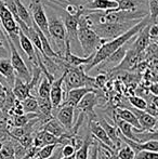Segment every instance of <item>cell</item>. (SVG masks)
<instances>
[{
  "label": "cell",
  "mask_w": 158,
  "mask_h": 159,
  "mask_svg": "<svg viewBox=\"0 0 158 159\" xmlns=\"http://www.w3.org/2000/svg\"><path fill=\"white\" fill-rule=\"evenodd\" d=\"M11 89H12V92L16 98V100L19 101H23L24 98L30 95V88L28 86V82L23 81L16 76H15L14 82H13V86Z\"/></svg>",
  "instance_id": "obj_15"
},
{
  "label": "cell",
  "mask_w": 158,
  "mask_h": 159,
  "mask_svg": "<svg viewBox=\"0 0 158 159\" xmlns=\"http://www.w3.org/2000/svg\"><path fill=\"white\" fill-rule=\"evenodd\" d=\"M129 103L132 105L134 108L141 109V111H145L146 106H147V103L144 100L143 98L138 95H131L129 96Z\"/></svg>",
  "instance_id": "obj_28"
},
{
  "label": "cell",
  "mask_w": 158,
  "mask_h": 159,
  "mask_svg": "<svg viewBox=\"0 0 158 159\" xmlns=\"http://www.w3.org/2000/svg\"><path fill=\"white\" fill-rule=\"evenodd\" d=\"M111 159H120V158L117 155H115V156H112V157H111Z\"/></svg>",
  "instance_id": "obj_42"
},
{
  "label": "cell",
  "mask_w": 158,
  "mask_h": 159,
  "mask_svg": "<svg viewBox=\"0 0 158 159\" xmlns=\"http://www.w3.org/2000/svg\"><path fill=\"white\" fill-rule=\"evenodd\" d=\"M28 11L30 13L33 22L38 26L39 30L46 35V37L50 41L51 39L48 30V19H47V14L44 12V7L42 6V2L40 0H30Z\"/></svg>",
  "instance_id": "obj_7"
},
{
  "label": "cell",
  "mask_w": 158,
  "mask_h": 159,
  "mask_svg": "<svg viewBox=\"0 0 158 159\" xmlns=\"http://www.w3.org/2000/svg\"><path fill=\"white\" fill-rule=\"evenodd\" d=\"M3 118V113H2V111L0 109V119H2Z\"/></svg>",
  "instance_id": "obj_43"
},
{
  "label": "cell",
  "mask_w": 158,
  "mask_h": 159,
  "mask_svg": "<svg viewBox=\"0 0 158 159\" xmlns=\"http://www.w3.org/2000/svg\"><path fill=\"white\" fill-rule=\"evenodd\" d=\"M145 111L150 114V115H152L153 117L157 118V115H158V104H156V103H154V102H151L150 105L147 104V106H146Z\"/></svg>",
  "instance_id": "obj_36"
},
{
  "label": "cell",
  "mask_w": 158,
  "mask_h": 159,
  "mask_svg": "<svg viewBox=\"0 0 158 159\" xmlns=\"http://www.w3.org/2000/svg\"><path fill=\"white\" fill-rule=\"evenodd\" d=\"M148 24H151L150 17H148V15H146L144 19H142L141 21H139L137 24H134V25H133L130 30H127L126 33L121 34L118 37L114 38V39L110 40V41L104 42L103 44H101V47L95 51L94 57H93L91 63L86 65V68H84V70L90 71L92 68H94L97 64H100L102 61H104L106 57H108L112 53H114L117 49H119L120 47L126 44L129 40L132 39L142 28H144L146 25H148Z\"/></svg>",
  "instance_id": "obj_1"
},
{
  "label": "cell",
  "mask_w": 158,
  "mask_h": 159,
  "mask_svg": "<svg viewBox=\"0 0 158 159\" xmlns=\"http://www.w3.org/2000/svg\"><path fill=\"white\" fill-rule=\"evenodd\" d=\"M117 120V129H118V131L120 133L122 134V135H124L126 138L130 139V140L132 141H135V142H139L138 141V139L135 138V134L134 132H133V127L131 126L130 124H128V122L124 121V120L119 119V118H116Z\"/></svg>",
  "instance_id": "obj_20"
},
{
  "label": "cell",
  "mask_w": 158,
  "mask_h": 159,
  "mask_svg": "<svg viewBox=\"0 0 158 159\" xmlns=\"http://www.w3.org/2000/svg\"><path fill=\"white\" fill-rule=\"evenodd\" d=\"M132 111L135 115V117H137L142 130H145V131H156L157 118L153 117L152 115L146 113L145 111H141V109L132 108Z\"/></svg>",
  "instance_id": "obj_11"
},
{
  "label": "cell",
  "mask_w": 158,
  "mask_h": 159,
  "mask_svg": "<svg viewBox=\"0 0 158 159\" xmlns=\"http://www.w3.org/2000/svg\"><path fill=\"white\" fill-rule=\"evenodd\" d=\"M150 92L152 93L153 95H158V84L156 82H154V84H150Z\"/></svg>",
  "instance_id": "obj_39"
},
{
  "label": "cell",
  "mask_w": 158,
  "mask_h": 159,
  "mask_svg": "<svg viewBox=\"0 0 158 159\" xmlns=\"http://www.w3.org/2000/svg\"><path fill=\"white\" fill-rule=\"evenodd\" d=\"M148 37L152 41H157V38H158V26L157 24H150L148 26Z\"/></svg>",
  "instance_id": "obj_34"
},
{
  "label": "cell",
  "mask_w": 158,
  "mask_h": 159,
  "mask_svg": "<svg viewBox=\"0 0 158 159\" xmlns=\"http://www.w3.org/2000/svg\"><path fill=\"white\" fill-rule=\"evenodd\" d=\"M90 145H91L90 139H86V141H84L82 144L75 151L74 158L75 159H88Z\"/></svg>",
  "instance_id": "obj_26"
},
{
  "label": "cell",
  "mask_w": 158,
  "mask_h": 159,
  "mask_svg": "<svg viewBox=\"0 0 158 159\" xmlns=\"http://www.w3.org/2000/svg\"><path fill=\"white\" fill-rule=\"evenodd\" d=\"M0 40L4 43V46L9 49V46H8V41H7V37H6V33H4L3 28H2L1 24H0Z\"/></svg>",
  "instance_id": "obj_38"
},
{
  "label": "cell",
  "mask_w": 158,
  "mask_h": 159,
  "mask_svg": "<svg viewBox=\"0 0 158 159\" xmlns=\"http://www.w3.org/2000/svg\"><path fill=\"white\" fill-rule=\"evenodd\" d=\"M7 37V41H8V46H9V51L11 53V64L12 67L14 69L15 76L19 77L20 79H22L25 82H29L32 79V71L30 69L27 67L25 61H24L22 54L19 52V49L15 47V44L12 42V40L8 37V35L6 34Z\"/></svg>",
  "instance_id": "obj_6"
},
{
  "label": "cell",
  "mask_w": 158,
  "mask_h": 159,
  "mask_svg": "<svg viewBox=\"0 0 158 159\" xmlns=\"http://www.w3.org/2000/svg\"><path fill=\"white\" fill-rule=\"evenodd\" d=\"M90 24L91 22L88 19V16L82 13L78 22L77 38H78L80 48H81V52L84 57L95 53V51L101 47V44L105 42L93 32V30L90 27Z\"/></svg>",
  "instance_id": "obj_2"
},
{
  "label": "cell",
  "mask_w": 158,
  "mask_h": 159,
  "mask_svg": "<svg viewBox=\"0 0 158 159\" xmlns=\"http://www.w3.org/2000/svg\"><path fill=\"white\" fill-rule=\"evenodd\" d=\"M115 1L118 6L114 10H133L138 9V7L143 3L144 0H115Z\"/></svg>",
  "instance_id": "obj_24"
},
{
  "label": "cell",
  "mask_w": 158,
  "mask_h": 159,
  "mask_svg": "<svg viewBox=\"0 0 158 159\" xmlns=\"http://www.w3.org/2000/svg\"><path fill=\"white\" fill-rule=\"evenodd\" d=\"M63 80H64V73L60 78L54 79L51 82L50 95H49V98H50L51 104H52L53 108H57L62 104V102H63L64 93H63V88H62Z\"/></svg>",
  "instance_id": "obj_10"
},
{
  "label": "cell",
  "mask_w": 158,
  "mask_h": 159,
  "mask_svg": "<svg viewBox=\"0 0 158 159\" xmlns=\"http://www.w3.org/2000/svg\"><path fill=\"white\" fill-rule=\"evenodd\" d=\"M117 2L115 0H89L84 6V10L94 11H107L117 8Z\"/></svg>",
  "instance_id": "obj_14"
},
{
  "label": "cell",
  "mask_w": 158,
  "mask_h": 159,
  "mask_svg": "<svg viewBox=\"0 0 158 159\" xmlns=\"http://www.w3.org/2000/svg\"><path fill=\"white\" fill-rule=\"evenodd\" d=\"M37 103H38V109L39 113L42 114L46 117H49L52 113V104H51L50 98H36Z\"/></svg>",
  "instance_id": "obj_25"
},
{
  "label": "cell",
  "mask_w": 158,
  "mask_h": 159,
  "mask_svg": "<svg viewBox=\"0 0 158 159\" xmlns=\"http://www.w3.org/2000/svg\"><path fill=\"white\" fill-rule=\"evenodd\" d=\"M35 158H36V157H28V156H25V158H23V159H35Z\"/></svg>",
  "instance_id": "obj_44"
},
{
  "label": "cell",
  "mask_w": 158,
  "mask_h": 159,
  "mask_svg": "<svg viewBox=\"0 0 158 159\" xmlns=\"http://www.w3.org/2000/svg\"><path fill=\"white\" fill-rule=\"evenodd\" d=\"M60 144H46L40 147L37 152V158L38 159H49L53 155Z\"/></svg>",
  "instance_id": "obj_23"
},
{
  "label": "cell",
  "mask_w": 158,
  "mask_h": 159,
  "mask_svg": "<svg viewBox=\"0 0 158 159\" xmlns=\"http://www.w3.org/2000/svg\"><path fill=\"white\" fill-rule=\"evenodd\" d=\"M0 76L6 79L8 87L12 88L15 79V73L10 59H0Z\"/></svg>",
  "instance_id": "obj_16"
},
{
  "label": "cell",
  "mask_w": 158,
  "mask_h": 159,
  "mask_svg": "<svg viewBox=\"0 0 158 159\" xmlns=\"http://www.w3.org/2000/svg\"><path fill=\"white\" fill-rule=\"evenodd\" d=\"M90 130H91V133L94 138H97L100 142L103 143V145L107 146L108 148H111L112 151H116L115 148V145L114 143L112 142V140L110 139V136L107 135L106 131L103 129V127L99 124V122H95V121H90Z\"/></svg>",
  "instance_id": "obj_12"
},
{
  "label": "cell",
  "mask_w": 158,
  "mask_h": 159,
  "mask_svg": "<svg viewBox=\"0 0 158 159\" xmlns=\"http://www.w3.org/2000/svg\"><path fill=\"white\" fill-rule=\"evenodd\" d=\"M60 109L56 114V120L62 125L65 130L72 132L73 129V122H74V116H75V109L73 106L70 105H60Z\"/></svg>",
  "instance_id": "obj_9"
},
{
  "label": "cell",
  "mask_w": 158,
  "mask_h": 159,
  "mask_svg": "<svg viewBox=\"0 0 158 159\" xmlns=\"http://www.w3.org/2000/svg\"><path fill=\"white\" fill-rule=\"evenodd\" d=\"M106 81H107L106 74H99L97 77H94L95 88H103V87L105 86Z\"/></svg>",
  "instance_id": "obj_35"
},
{
  "label": "cell",
  "mask_w": 158,
  "mask_h": 159,
  "mask_svg": "<svg viewBox=\"0 0 158 159\" xmlns=\"http://www.w3.org/2000/svg\"><path fill=\"white\" fill-rule=\"evenodd\" d=\"M9 133L11 134V136H12L13 139L20 141L26 135V129L24 127H14L13 126V127H11Z\"/></svg>",
  "instance_id": "obj_31"
},
{
  "label": "cell",
  "mask_w": 158,
  "mask_h": 159,
  "mask_svg": "<svg viewBox=\"0 0 158 159\" xmlns=\"http://www.w3.org/2000/svg\"><path fill=\"white\" fill-rule=\"evenodd\" d=\"M9 53H10L9 49L7 48V47L4 46L3 42L0 40V59H8Z\"/></svg>",
  "instance_id": "obj_37"
},
{
  "label": "cell",
  "mask_w": 158,
  "mask_h": 159,
  "mask_svg": "<svg viewBox=\"0 0 158 159\" xmlns=\"http://www.w3.org/2000/svg\"><path fill=\"white\" fill-rule=\"evenodd\" d=\"M4 101H6V96H2L0 95V109L2 111V107L4 105Z\"/></svg>",
  "instance_id": "obj_41"
},
{
  "label": "cell",
  "mask_w": 158,
  "mask_h": 159,
  "mask_svg": "<svg viewBox=\"0 0 158 159\" xmlns=\"http://www.w3.org/2000/svg\"><path fill=\"white\" fill-rule=\"evenodd\" d=\"M6 88L7 87H4L3 84H1V81H0V95L6 96Z\"/></svg>",
  "instance_id": "obj_40"
},
{
  "label": "cell",
  "mask_w": 158,
  "mask_h": 159,
  "mask_svg": "<svg viewBox=\"0 0 158 159\" xmlns=\"http://www.w3.org/2000/svg\"><path fill=\"white\" fill-rule=\"evenodd\" d=\"M117 153H118L117 156H118L120 159H133L134 158V155H135L134 151L127 144L124 145V146L120 147Z\"/></svg>",
  "instance_id": "obj_30"
},
{
  "label": "cell",
  "mask_w": 158,
  "mask_h": 159,
  "mask_svg": "<svg viewBox=\"0 0 158 159\" xmlns=\"http://www.w3.org/2000/svg\"><path fill=\"white\" fill-rule=\"evenodd\" d=\"M133 25L134 22H122V23L105 22V23H92L90 24V27L101 39L106 42L126 33Z\"/></svg>",
  "instance_id": "obj_5"
},
{
  "label": "cell",
  "mask_w": 158,
  "mask_h": 159,
  "mask_svg": "<svg viewBox=\"0 0 158 159\" xmlns=\"http://www.w3.org/2000/svg\"><path fill=\"white\" fill-rule=\"evenodd\" d=\"M115 114H116L117 118H119V119L130 124L131 126L133 128H135L137 130L144 131V130H142V128L140 126L139 121H138L137 117H135V115L133 114L132 111H129L128 108H117L116 111H115Z\"/></svg>",
  "instance_id": "obj_17"
},
{
  "label": "cell",
  "mask_w": 158,
  "mask_h": 159,
  "mask_svg": "<svg viewBox=\"0 0 158 159\" xmlns=\"http://www.w3.org/2000/svg\"><path fill=\"white\" fill-rule=\"evenodd\" d=\"M49 15H47L48 19V30L50 35V43L51 47H56L57 52L63 57L64 50H65V40H66V30L64 27V24L59 15L53 12V8L48 9Z\"/></svg>",
  "instance_id": "obj_3"
},
{
  "label": "cell",
  "mask_w": 158,
  "mask_h": 159,
  "mask_svg": "<svg viewBox=\"0 0 158 159\" xmlns=\"http://www.w3.org/2000/svg\"><path fill=\"white\" fill-rule=\"evenodd\" d=\"M75 1H80V0H75Z\"/></svg>",
  "instance_id": "obj_46"
},
{
  "label": "cell",
  "mask_w": 158,
  "mask_h": 159,
  "mask_svg": "<svg viewBox=\"0 0 158 159\" xmlns=\"http://www.w3.org/2000/svg\"><path fill=\"white\" fill-rule=\"evenodd\" d=\"M92 90H95L93 88H89V87H80V88H75V89H70L67 91V95L64 102H62V104L64 105H70L73 106L75 108L78 102L81 100V98L84 96L86 93L90 92Z\"/></svg>",
  "instance_id": "obj_13"
},
{
  "label": "cell",
  "mask_w": 158,
  "mask_h": 159,
  "mask_svg": "<svg viewBox=\"0 0 158 159\" xmlns=\"http://www.w3.org/2000/svg\"><path fill=\"white\" fill-rule=\"evenodd\" d=\"M43 130L47 132H49V133L53 134V135L57 136V138H60V136L66 134L65 128H64L59 121H57V120H55V119L48 120V121L44 124Z\"/></svg>",
  "instance_id": "obj_19"
},
{
  "label": "cell",
  "mask_w": 158,
  "mask_h": 159,
  "mask_svg": "<svg viewBox=\"0 0 158 159\" xmlns=\"http://www.w3.org/2000/svg\"><path fill=\"white\" fill-rule=\"evenodd\" d=\"M75 147L73 144L67 143V144H64V146L61 148V155L62 157H70L75 154Z\"/></svg>",
  "instance_id": "obj_33"
},
{
  "label": "cell",
  "mask_w": 158,
  "mask_h": 159,
  "mask_svg": "<svg viewBox=\"0 0 158 159\" xmlns=\"http://www.w3.org/2000/svg\"><path fill=\"white\" fill-rule=\"evenodd\" d=\"M22 107H23L24 113H33V114H39L38 109V103H37V98L33 95L27 96L21 101Z\"/></svg>",
  "instance_id": "obj_21"
},
{
  "label": "cell",
  "mask_w": 158,
  "mask_h": 159,
  "mask_svg": "<svg viewBox=\"0 0 158 159\" xmlns=\"http://www.w3.org/2000/svg\"><path fill=\"white\" fill-rule=\"evenodd\" d=\"M148 17L151 24H157L158 16V0H148Z\"/></svg>",
  "instance_id": "obj_27"
},
{
  "label": "cell",
  "mask_w": 158,
  "mask_h": 159,
  "mask_svg": "<svg viewBox=\"0 0 158 159\" xmlns=\"http://www.w3.org/2000/svg\"><path fill=\"white\" fill-rule=\"evenodd\" d=\"M73 156H70V157H62V158H60V159H72Z\"/></svg>",
  "instance_id": "obj_45"
},
{
  "label": "cell",
  "mask_w": 158,
  "mask_h": 159,
  "mask_svg": "<svg viewBox=\"0 0 158 159\" xmlns=\"http://www.w3.org/2000/svg\"><path fill=\"white\" fill-rule=\"evenodd\" d=\"M133 159H158V153L151 151H140L135 153Z\"/></svg>",
  "instance_id": "obj_32"
},
{
  "label": "cell",
  "mask_w": 158,
  "mask_h": 159,
  "mask_svg": "<svg viewBox=\"0 0 158 159\" xmlns=\"http://www.w3.org/2000/svg\"><path fill=\"white\" fill-rule=\"evenodd\" d=\"M66 90L80 88V87H89L95 89L94 77L87 75L82 66L78 67H67L64 70V80Z\"/></svg>",
  "instance_id": "obj_4"
},
{
  "label": "cell",
  "mask_w": 158,
  "mask_h": 159,
  "mask_svg": "<svg viewBox=\"0 0 158 159\" xmlns=\"http://www.w3.org/2000/svg\"><path fill=\"white\" fill-rule=\"evenodd\" d=\"M50 86L51 82L46 76H43L42 78H40L39 80V86L38 90H37V95L35 98H50Z\"/></svg>",
  "instance_id": "obj_22"
},
{
  "label": "cell",
  "mask_w": 158,
  "mask_h": 159,
  "mask_svg": "<svg viewBox=\"0 0 158 159\" xmlns=\"http://www.w3.org/2000/svg\"><path fill=\"white\" fill-rule=\"evenodd\" d=\"M97 95L95 90H92L90 92L86 93L84 96L81 98V100L78 102V104L75 106V111H77V114H92L94 115L93 113V108L94 106L97 104Z\"/></svg>",
  "instance_id": "obj_8"
},
{
  "label": "cell",
  "mask_w": 158,
  "mask_h": 159,
  "mask_svg": "<svg viewBox=\"0 0 158 159\" xmlns=\"http://www.w3.org/2000/svg\"><path fill=\"white\" fill-rule=\"evenodd\" d=\"M0 159H14V147L9 143L2 145L0 148Z\"/></svg>",
  "instance_id": "obj_29"
},
{
  "label": "cell",
  "mask_w": 158,
  "mask_h": 159,
  "mask_svg": "<svg viewBox=\"0 0 158 159\" xmlns=\"http://www.w3.org/2000/svg\"><path fill=\"white\" fill-rule=\"evenodd\" d=\"M99 124L103 127V129L106 131V133H107V135L110 136L112 142L114 143L116 151H118L120 147L122 146V141L118 135V129H117V127L112 126V125H110L106 120H104V119H102Z\"/></svg>",
  "instance_id": "obj_18"
}]
</instances>
